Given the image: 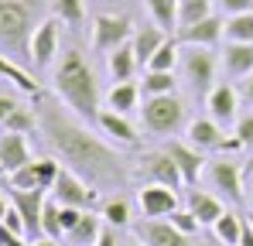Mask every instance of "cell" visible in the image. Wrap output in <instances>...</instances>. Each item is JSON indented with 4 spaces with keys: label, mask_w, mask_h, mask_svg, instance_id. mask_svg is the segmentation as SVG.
Instances as JSON below:
<instances>
[{
    "label": "cell",
    "mask_w": 253,
    "mask_h": 246,
    "mask_svg": "<svg viewBox=\"0 0 253 246\" xmlns=\"http://www.w3.org/2000/svg\"><path fill=\"white\" fill-rule=\"evenodd\" d=\"M31 246H58V240H51V236H42V240H31Z\"/></svg>",
    "instance_id": "49"
},
{
    "label": "cell",
    "mask_w": 253,
    "mask_h": 246,
    "mask_svg": "<svg viewBox=\"0 0 253 246\" xmlns=\"http://www.w3.org/2000/svg\"><path fill=\"white\" fill-rule=\"evenodd\" d=\"M133 236L144 246H188V236L178 233L171 222H161V219H144Z\"/></svg>",
    "instance_id": "17"
},
{
    "label": "cell",
    "mask_w": 253,
    "mask_h": 246,
    "mask_svg": "<svg viewBox=\"0 0 253 246\" xmlns=\"http://www.w3.org/2000/svg\"><path fill=\"white\" fill-rule=\"evenodd\" d=\"M222 38H226V21L219 14H212L206 21H195L188 28H178V35H174L178 44H202V48H215Z\"/></svg>",
    "instance_id": "16"
},
{
    "label": "cell",
    "mask_w": 253,
    "mask_h": 246,
    "mask_svg": "<svg viewBox=\"0 0 253 246\" xmlns=\"http://www.w3.org/2000/svg\"><path fill=\"white\" fill-rule=\"evenodd\" d=\"M7 199L10 205L21 212L24 219V229H28V240H42V212H44V192H24V188H7Z\"/></svg>",
    "instance_id": "11"
},
{
    "label": "cell",
    "mask_w": 253,
    "mask_h": 246,
    "mask_svg": "<svg viewBox=\"0 0 253 246\" xmlns=\"http://www.w3.org/2000/svg\"><path fill=\"white\" fill-rule=\"evenodd\" d=\"M226 41H233V44H253V10L226 17Z\"/></svg>",
    "instance_id": "31"
},
{
    "label": "cell",
    "mask_w": 253,
    "mask_h": 246,
    "mask_svg": "<svg viewBox=\"0 0 253 246\" xmlns=\"http://www.w3.org/2000/svg\"><path fill=\"white\" fill-rule=\"evenodd\" d=\"M137 205L144 212V219H168L178 208V192L165 185H140L137 188Z\"/></svg>",
    "instance_id": "14"
},
{
    "label": "cell",
    "mask_w": 253,
    "mask_h": 246,
    "mask_svg": "<svg viewBox=\"0 0 253 246\" xmlns=\"http://www.w3.org/2000/svg\"><path fill=\"white\" fill-rule=\"evenodd\" d=\"M240 246H253V226L247 222V229H243V240H240Z\"/></svg>",
    "instance_id": "47"
},
{
    "label": "cell",
    "mask_w": 253,
    "mask_h": 246,
    "mask_svg": "<svg viewBox=\"0 0 253 246\" xmlns=\"http://www.w3.org/2000/svg\"><path fill=\"white\" fill-rule=\"evenodd\" d=\"M42 233H44V236H51V240H62V236H65V229H62V205L55 202V199H48V202H44Z\"/></svg>",
    "instance_id": "37"
},
{
    "label": "cell",
    "mask_w": 253,
    "mask_h": 246,
    "mask_svg": "<svg viewBox=\"0 0 253 246\" xmlns=\"http://www.w3.org/2000/svg\"><path fill=\"white\" fill-rule=\"evenodd\" d=\"M51 199L58 205H69V208H83V212H92V205L99 199V192L79 178L76 171H69V167H62V174H58V181H55V188H51Z\"/></svg>",
    "instance_id": "10"
},
{
    "label": "cell",
    "mask_w": 253,
    "mask_h": 246,
    "mask_svg": "<svg viewBox=\"0 0 253 246\" xmlns=\"http://www.w3.org/2000/svg\"><path fill=\"white\" fill-rule=\"evenodd\" d=\"M240 96H243L247 103H253V72L247 76V79H243V89H240Z\"/></svg>",
    "instance_id": "46"
},
{
    "label": "cell",
    "mask_w": 253,
    "mask_h": 246,
    "mask_svg": "<svg viewBox=\"0 0 253 246\" xmlns=\"http://www.w3.org/2000/svg\"><path fill=\"white\" fill-rule=\"evenodd\" d=\"M103 215H92V212H83V219H79V226L69 233V243L72 246H96L99 240V233H103Z\"/></svg>",
    "instance_id": "29"
},
{
    "label": "cell",
    "mask_w": 253,
    "mask_h": 246,
    "mask_svg": "<svg viewBox=\"0 0 253 246\" xmlns=\"http://www.w3.org/2000/svg\"><path fill=\"white\" fill-rule=\"evenodd\" d=\"M137 69H140V62L133 55V44H124V48H117V51L106 55V72H110L113 82H130Z\"/></svg>",
    "instance_id": "24"
},
{
    "label": "cell",
    "mask_w": 253,
    "mask_h": 246,
    "mask_svg": "<svg viewBox=\"0 0 253 246\" xmlns=\"http://www.w3.org/2000/svg\"><path fill=\"white\" fill-rule=\"evenodd\" d=\"M51 85H55V96L79 120L92 123L99 117V85H96V76H92V69H89V62L83 58L79 48L62 51L58 65H55V76H51Z\"/></svg>",
    "instance_id": "2"
},
{
    "label": "cell",
    "mask_w": 253,
    "mask_h": 246,
    "mask_svg": "<svg viewBox=\"0 0 253 246\" xmlns=\"http://www.w3.org/2000/svg\"><path fill=\"white\" fill-rule=\"evenodd\" d=\"M99 215H103V222L106 226H113V229H126L130 226V202L126 199H106L103 208H99Z\"/></svg>",
    "instance_id": "35"
},
{
    "label": "cell",
    "mask_w": 253,
    "mask_h": 246,
    "mask_svg": "<svg viewBox=\"0 0 253 246\" xmlns=\"http://www.w3.org/2000/svg\"><path fill=\"white\" fill-rule=\"evenodd\" d=\"M247 222H250V226H253V212H250V215H247Z\"/></svg>",
    "instance_id": "51"
},
{
    "label": "cell",
    "mask_w": 253,
    "mask_h": 246,
    "mask_svg": "<svg viewBox=\"0 0 253 246\" xmlns=\"http://www.w3.org/2000/svg\"><path fill=\"white\" fill-rule=\"evenodd\" d=\"M7 208H10V199L0 192V222H3V215H7Z\"/></svg>",
    "instance_id": "48"
},
{
    "label": "cell",
    "mask_w": 253,
    "mask_h": 246,
    "mask_svg": "<svg viewBox=\"0 0 253 246\" xmlns=\"http://www.w3.org/2000/svg\"><path fill=\"white\" fill-rule=\"evenodd\" d=\"M185 208H188L202 226H215V222H219V215L226 212L222 199H219L215 192H202L199 185H195V188H188V195H185Z\"/></svg>",
    "instance_id": "18"
},
{
    "label": "cell",
    "mask_w": 253,
    "mask_h": 246,
    "mask_svg": "<svg viewBox=\"0 0 253 246\" xmlns=\"http://www.w3.org/2000/svg\"><path fill=\"white\" fill-rule=\"evenodd\" d=\"M168 38H171V35H168V31H161L158 24L137 28V31H133V38H130V44H133V55H137V62H140V65L147 69V62L154 58V51H158V48H161V44H165Z\"/></svg>",
    "instance_id": "22"
},
{
    "label": "cell",
    "mask_w": 253,
    "mask_h": 246,
    "mask_svg": "<svg viewBox=\"0 0 253 246\" xmlns=\"http://www.w3.org/2000/svg\"><path fill=\"white\" fill-rule=\"evenodd\" d=\"M38 24L35 0H0V48H7L14 58L31 62V38Z\"/></svg>",
    "instance_id": "3"
},
{
    "label": "cell",
    "mask_w": 253,
    "mask_h": 246,
    "mask_svg": "<svg viewBox=\"0 0 253 246\" xmlns=\"http://www.w3.org/2000/svg\"><path fill=\"white\" fill-rule=\"evenodd\" d=\"M3 130H7V133H24V137H31V133L38 130V113H35V106H24V103H21V106L7 117Z\"/></svg>",
    "instance_id": "34"
},
{
    "label": "cell",
    "mask_w": 253,
    "mask_h": 246,
    "mask_svg": "<svg viewBox=\"0 0 253 246\" xmlns=\"http://www.w3.org/2000/svg\"><path fill=\"white\" fill-rule=\"evenodd\" d=\"M250 202H253V185H250Z\"/></svg>",
    "instance_id": "52"
},
{
    "label": "cell",
    "mask_w": 253,
    "mask_h": 246,
    "mask_svg": "<svg viewBox=\"0 0 253 246\" xmlns=\"http://www.w3.org/2000/svg\"><path fill=\"white\" fill-rule=\"evenodd\" d=\"M137 106H140V85L137 82H113V89L106 96V110L130 117V113H137Z\"/></svg>",
    "instance_id": "25"
},
{
    "label": "cell",
    "mask_w": 253,
    "mask_h": 246,
    "mask_svg": "<svg viewBox=\"0 0 253 246\" xmlns=\"http://www.w3.org/2000/svg\"><path fill=\"white\" fill-rule=\"evenodd\" d=\"M168 222L174 226V229H178V233H185V236L199 233V226H202V222H199V219H195V215H192L188 208H174V212L168 215Z\"/></svg>",
    "instance_id": "38"
},
{
    "label": "cell",
    "mask_w": 253,
    "mask_h": 246,
    "mask_svg": "<svg viewBox=\"0 0 253 246\" xmlns=\"http://www.w3.org/2000/svg\"><path fill=\"white\" fill-rule=\"evenodd\" d=\"M96 123H99V130H103L110 140H117V144H124V147H133V144L140 140V137H137V126L130 123V117L117 113V110H99Z\"/></svg>",
    "instance_id": "20"
},
{
    "label": "cell",
    "mask_w": 253,
    "mask_h": 246,
    "mask_svg": "<svg viewBox=\"0 0 253 246\" xmlns=\"http://www.w3.org/2000/svg\"><path fill=\"white\" fill-rule=\"evenodd\" d=\"M178 62H181V44H178L174 35H171V38L154 51V58L147 62V72H174Z\"/></svg>",
    "instance_id": "32"
},
{
    "label": "cell",
    "mask_w": 253,
    "mask_h": 246,
    "mask_svg": "<svg viewBox=\"0 0 253 246\" xmlns=\"http://www.w3.org/2000/svg\"><path fill=\"white\" fill-rule=\"evenodd\" d=\"M35 103H38V130L69 171H76L79 178H89V181H106V185H120L130 178V167L124 154H117V147L92 137L79 120L62 113V106L48 103L44 96Z\"/></svg>",
    "instance_id": "1"
},
{
    "label": "cell",
    "mask_w": 253,
    "mask_h": 246,
    "mask_svg": "<svg viewBox=\"0 0 253 246\" xmlns=\"http://www.w3.org/2000/svg\"><path fill=\"white\" fill-rule=\"evenodd\" d=\"M31 161H35V158H31L28 137L3 130V137H0V171H3V174H14L17 167H24V164H31Z\"/></svg>",
    "instance_id": "19"
},
{
    "label": "cell",
    "mask_w": 253,
    "mask_h": 246,
    "mask_svg": "<svg viewBox=\"0 0 253 246\" xmlns=\"http://www.w3.org/2000/svg\"><path fill=\"white\" fill-rule=\"evenodd\" d=\"M174 89H178L174 72H144V82H140L144 99L147 96H174Z\"/></svg>",
    "instance_id": "33"
},
{
    "label": "cell",
    "mask_w": 253,
    "mask_h": 246,
    "mask_svg": "<svg viewBox=\"0 0 253 246\" xmlns=\"http://www.w3.org/2000/svg\"><path fill=\"white\" fill-rule=\"evenodd\" d=\"M165 151L171 154V161L178 164V171H181V178H185V188H195L199 178L206 174V164H209L206 158H202V151L192 147L188 140H168Z\"/></svg>",
    "instance_id": "13"
},
{
    "label": "cell",
    "mask_w": 253,
    "mask_h": 246,
    "mask_svg": "<svg viewBox=\"0 0 253 246\" xmlns=\"http://www.w3.org/2000/svg\"><path fill=\"white\" fill-rule=\"evenodd\" d=\"M243 174H247V167L240 161H233V158H215V161L206 164V181H209V188L219 195V199H226V202L240 205L243 202Z\"/></svg>",
    "instance_id": "6"
},
{
    "label": "cell",
    "mask_w": 253,
    "mask_h": 246,
    "mask_svg": "<svg viewBox=\"0 0 253 246\" xmlns=\"http://www.w3.org/2000/svg\"><path fill=\"white\" fill-rule=\"evenodd\" d=\"M133 31L137 28H133V21L126 14H96L92 17V48L99 55H110V51L130 44Z\"/></svg>",
    "instance_id": "7"
},
{
    "label": "cell",
    "mask_w": 253,
    "mask_h": 246,
    "mask_svg": "<svg viewBox=\"0 0 253 246\" xmlns=\"http://www.w3.org/2000/svg\"><path fill=\"white\" fill-rule=\"evenodd\" d=\"M48 7H51V17H58L62 24H69V28H83L85 21V0H48Z\"/></svg>",
    "instance_id": "30"
},
{
    "label": "cell",
    "mask_w": 253,
    "mask_h": 246,
    "mask_svg": "<svg viewBox=\"0 0 253 246\" xmlns=\"http://www.w3.org/2000/svg\"><path fill=\"white\" fill-rule=\"evenodd\" d=\"M222 62H226V72L233 79H247L253 72V44H233V41H226Z\"/></svg>",
    "instance_id": "26"
},
{
    "label": "cell",
    "mask_w": 253,
    "mask_h": 246,
    "mask_svg": "<svg viewBox=\"0 0 253 246\" xmlns=\"http://www.w3.org/2000/svg\"><path fill=\"white\" fill-rule=\"evenodd\" d=\"M17 106H21V99H17V96H7V92H0V126L7 123V117H10Z\"/></svg>",
    "instance_id": "42"
},
{
    "label": "cell",
    "mask_w": 253,
    "mask_h": 246,
    "mask_svg": "<svg viewBox=\"0 0 253 246\" xmlns=\"http://www.w3.org/2000/svg\"><path fill=\"white\" fill-rule=\"evenodd\" d=\"M185 137H188V144L199 147V151H219V144L226 140V130L212 120V117H206V120L188 123V126H185Z\"/></svg>",
    "instance_id": "21"
},
{
    "label": "cell",
    "mask_w": 253,
    "mask_h": 246,
    "mask_svg": "<svg viewBox=\"0 0 253 246\" xmlns=\"http://www.w3.org/2000/svg\"><path fill=\"white\" fill-rule=\"evenodd\" d=\"M137 171L144 174V185H165V188H174V192L185 188V178H181L178 164L171 161V154L165 151V147H161V151H147V154H140Z\"/></svg>",
    "instance_id": "9"
},
{
    "label": "cell",
    "mask_w": 253,
    "mask_h": 246,
    "mask_svg": "<svg viewBox=\"0 0 253 246\" xmlns=\"http://www.w3.org/2000/svg\"><path fill=\"white\" fill-rule=\"evenodd\" d=\"M140 117H144V130L147 133L171 137V133H178L185 126V103L178 99V92L174 96H147Z\"/></svg>",
    "instance_id": "4"
},
{
    "label": "cell",
    "mask_w": 253,
    "mask_h": 246,
    "mask_svg": "<svg viewBox=\"0 0 253 246\" xmlns=\"http://www.w3.org/2000/svg\"><path fill=\"white\" fill-rule=\"evenodd\" d=\"M58 24H62L58 17H44L38 24V31H35V38H31V62L38 69L55 65V58H58V44H62V28Z\"/></svg>",
    "instance_id": "12"
},
{
    "label": "cell",
    "mask_w": 253,
    "mask_h": 246,
    "mask_svg": "<svg viewBox=\"0 0 253 246\" xmlns=\"http://www.w3.org/2000/svg\"><path fill=\"white\" fill-rule=\"evenodd\" d=\"M124 246H144V243H140V240H137V236H130V240H126Z\"/></svg>",
    "instance_id": "50"
},
{
    "label": "cell",
    "mask_w": 253,
    "mask_h": 246,
    "mask_svg": "<svg viewBox=\"0 0 253 246\" xmlns=\"http://www.w3.org/2000/svg\"><path fill=\"white\" fill-rule=\"evenodd\" d=\"M243 147H247V144L233 133V137H226V140L219 144V151H215V154H226V158H229V154H236V151H243Z\"/></svg>",
    "instance_id": "44"
},
{
    "label": "cell",
    "mask_w": 253,
    "mask_h": 246,
    "mask_svg": "<svg viewBox=\"0 0 253 246\" xmlns=\"http://www.w3.org/2000/svg\"><path fill=\"white\" fill-rule=\"evenodd\" d=\"M243 229H247V215H240V212H222L219 215V222L212 226V233H215V240L226 246H240V240H243Z\"/></svg>",
    "instance_id": "27"
},
{
    "label": "cell",
    "mask_w": 253,
    "mask_h": 246,
    "mask_svg": "<svg viewBox=\"0 0 253 246\" xmlns=\"http://www.w3.org/2000/svg\"><path fill=\"white\" fill-rule=\"evenodd\" d=\"M181 79L195 89V96H209L215 85V51L202 44H181Z\"/></svg>",
    "instance_id": "5"
},
{
    "label": "cell",
    "mask_w": 253,
    "mask_h": 246,
    "mask_svg": "<svg viewBox=\"0 0 253 246\" xmlns=\"http://www.w3.org/2000/svg\"><path fill=\"white\" fill-rule=\"evenodd\" d=\"M206 110H209V117L219 126H229V123H236V110H240V92L229 85V82H215L212 85V92L206 96Z\"/></svg>",
    "instance_id": "15"
},
{
    "label": "cell",
    "mask_w": 253,
    "mask_h": 246,
    "mask_svg": "<svg viewBox=\"0 0 253 246\" xmlns=\"http://www.w3.org/2000/svg\"><path fill=\"white\" fill-rule=\"evenodd\" d=\"M0 79H7V82H14L21 92H28L31 99H42L44 96V89H42V82H35V76L28 72V69H21L10 55H3L0 51Z\"/></svg>",
    "instance_id": "23"
},
{
    "label": "cell",
    "mask_w": 253,
    "mask_h": 246,
    "mask_svg": "<svg viewBox=\"0 0 253 246\" xmlns=\"http://www.w3.org/2000/svg\"><path fill=\"white\" fill-rule=\"evenodd\" d=\"M219 3H222L226 17L229 14H247V10H253V0H219Z\"/></svg>",
    "instance_id": "43"
},
{
    "label": "cell",
    "mask_w": 253,
    "mask_h": 246,
    "mask_svg": "<svg viewBox=\"0 0 253 246\" xmlns=\"http://www.w3.org/2000/svg\"><path fill=\"white\" fill-rule=\"evenodd\" d=\"M3 226L10 229V233H17V236H28V229H24V219H21V212L10 205L7 208V215H3Z\"/></svg>",
    "instance_id": "39"
},
{
    "label": "cell",
    "mask_w": 253,
    "mask_h": 246,
    "mask_svg": "<svg viewBox=\"0 0 253 246\" xmlns=\"http://www.w3.org/2000/svg\"><path fill=\"white\" fill-rule=\"evenodd\" d=\"M62 174V164L55 158H35L31 164L17 167L14 174H7V188H24V192H51L55 181Z\"/></svg>",
    "instance_id": "8"
},
{
    "label": "cell",
    "mask_w": 253,
    "mask_h": 246,
    "mask_svg": "<svg viewBox=\"0 0 253 246\" xmlns=\"http://www.w3.org/2000/svg\"><path fill=\"white\" fill-rule=\"evenodd\" d=\"M79 219H83V208H69V205H62V229H65V236L79 226Z\"/></svg>",
    "instance_id": "40"
},
{
    "label": "cell",
    "mask_w": 253,
    "mask_h": 246,
    "mask_svg": "<svg viewBox=\"0 0 253 246\" xmlns=\"http://www.w3.org/2000/svg\"><path fill=\"white\" fill-rule=\"evenodd\" d=\"M236 137H240L247 147H253V113H250V117H240V120H236Z\"/></svg>",
    "instance_id": "41"
},
{
    "label": "cell",
    "mask_w": 253,
    "mask_h": 246,
    "mask_svg": "<svg viewBox=\"0 0 253 246\" xmlns=\"http://www.w3.org/2000/svg\"><path fill=\"white\" fill-rule=\"evenodd\" d=\"M96 246H124V243L117 240V229H113V226H103V233H99Z\"/></svg>",
    "instance_id": "45"
},
{
    "label": "cell",
    "mask_w": 253,
    "mask_h": 246,
    "mask_svg": "<svg viewBox=\"0 0 253 246\" xmlns=\"http://www.w3.org/2000/svg\"><path fill=\"white\" fill-rule=\"evenodd\" d=\"M212 17V0H178V21L181 28L195 24V21H206Z\"/></svg>",
    "instance_id": "36"
},
{
    "label": "cell",
    "mask_w": 253,
    "mask_h": 246,
    "mask_svg": "<svg viewBox=\"0 0 253 246\" xmlns=\"http://www.w3.org/2000/svg\"><path fill=\"white\" fill-rule=\"evenodd\" d=\"M144 3H147L154 24H158L161 31L178 35V28H181V21H178V0H144Z\"/></svg>",
    "instance_id": "28"
}]
</instances>
